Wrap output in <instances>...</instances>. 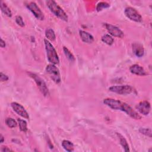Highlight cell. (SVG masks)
<instances>
[{
	"mask_svg": "<svg viewBox=\"0 0 152 152\" xmlns=\"http://www.w3.org/2000/svg\"><path fill=\"white\" fill-rule=\"evenodd\" d=\"M0 46L1 48H4L5 46V41L1 38V43H0Z\"/></svg>",
	"mask_w": 152,
	"mask_h": 152,
	"instance_id": "28",
	"label": "cell"
},
{
	"mask_svg": "<svg viewBox=\"0 0 152 152\" xmlns=\"http://www.w3.org/2000/svg\"><path fill=\"white\" fill-rule=\"evenodd\" d=\"M44 42L46 51L47 58L49 62L54 65L58 64L59 62V57L53 46L50 43V42L48 39H45Z\"/></svg>",
	"mask_w": 152,
	"mask_h": 152,
	"instance_id": "3",
	"label": "cell"
},
{
	"mask_svg": "<svg viewBox=\"0 0 152 152\" xmlns=\"http://www.w3.org/2000/svg\"><path fill=\"white\" fill-rule=\"evenodd\" d=\"M18 124L19 125L20 129L23 132H26L27 130V122L26 121L21 119H18Z\"/></svg>",
	"mask_w": 152,
	"mask_h": 152,
	"instance_id": "21",
	"label": "cell"
},
{
	"mask_svg": "<svg viewBox=\"0 0 152 152\" xmlns=\"http://www.w3.org/2000/svg\"><path fill=\"white\" fill-rule=\"evenodd\" d=\"M105 27L108 32L112 36L119 38H122L124 36V32L116 26L112 25L110 24H105Z\"/></svg>",
	"mask_w": 152,
	"mask_h": 152,
	"instance_id": "10",
	"label": "cell"
},
{
	"mask_svg": "<svg viewBox=\"0 0 152 152\" xmlns=\"http://www.w3.org/2000/svg\"><path fill=\"white\" fill-rule=\"evenodd\" d=\"M0 80L1 81H5L8 80V77L5 74H3L2 72L0 74Z\"/></svg>",
	"mask_w": 152,
	"mask_h": 152,
	"instance_id": "26",
	"label": "cell"
},
{
	"mask_svg": "<svg viewBox=\"0 0 152 152\" xmlns=\"http://www.w3.org/2000/svg\"><path fill=\"white\" fill-rule=\"evenodd\" d=\"M79 34L81 40L85 43H91L94 41L93 36L87 31H85L83 30H80Z\"/></svg>",
	"mask_w": 152,
	"mask_h": 152,
	"instance_id": "14",
	"label": "cell"
},
{
	"mask_svg": "<svg viewBox=\"0 0 152 152\" xmlns=\"http://www.w3.org/2000/svg\"><path fill=\"white\" fill-rule=\"evenodd\" d=\"M116 134H117V135L119 138L120 144L122 146V147L124 148L125 151H129V145H128V144L126 139L125 138V137L124 136H122L121 134H119V133H117Z\"/></svg>",
	"mask_w": 152,
	"mask_h": 152,
	"instance_id": "15",
	"label": "cell"
},
{
	"mask_svg": "<svg viewBox=\"0 0 152 152\" xmlns=\"http://www.w3.org/2000/svg\"><path fill=\"white\" fill-rule=\"evenodd\" d=\"M4 137L2 135H1V141H0V142H1V143H2L3 142H4Z\"/></svg>",
	"mask_w": 152,
	"mask_h": 152,
	"instance_id": "29",
	"label": "cell"
},
{
	"mask_svg": "<svg viewBox=\"0 0 152 152\" xmlns=\"http://www.w3.org/2000/svg\"><path fill=\"white\" fill-rule=\"evenodd\" d=\"M15 22L18 25H19L21 27H24L25 25L22 17L20 15H17L15 17Z\"/></svg>",
	"mask_w": 152,
	"mask_h": 152,
	"instance_id": "25",
	"label": "cell"
},
{
	"mask_svg": "<svg viewBox=\"0 0 152 152\" xmlns=\"http://www.w3.org/2000/svg\"><path fill=\"white\" fill-rule=\"evenodd\" d=\"M62 146L68 152H71L74 150V144L72 142L68 140H63L62 142Z\"/></svg>",
	"mask_w": 152,
	"mask_h": 152,
	"instance_id": "16",
	"label": "cell"
},
{
	"mask_svg": "<svg viewBox=\"0 0 152 152\" xmlns=\"http://www.w3.org/2000/svg\"><path fill=\"white\" fill-rule=\"evenodd\" d=\"M28 74H29L30 77H31L34 80L35 83L37 84V86L39 88L40 91L42 93V94L45 96H49V90H48L46 84L45 82L43 81V80H42L40 77H39L37 75H36L35 74L29 72Z\"/></svg>",
	"mask_w": 152,
	"mask_h": 152,
	"instance_id": "5",
	"label": "cell"
},
{
	"mask_svg": "<svg viewBox=\"0 0 152 152\" xmlns=\"http://www.w3.org/2000/svg\"><path fill=\"white\" fill-rule=\"evenodd\" d=\"M140 132L149 137H151V130L150 128H141L140 129Z\"/></svg>",
	"mask_w": 152,
	"mask_h": 152,
	"instance_id": "24",
	"label": "cell"
},
{
	"mask_svg": "<svg viewBox=\"0 0 152 152\" xmlns=\"http://www.w3.org/2000/svg\"><path fill=\"white\" fill-rule=\"evenodd\" d=\"M12 108L13 110L20 116L21 117L25 118V119H29V115L27 113V112L26 110L24 107L20 104V103H18L17 102H12L11 104Z\"/></svg>",
	"mask_w": 152,
	"mask_h": 152,
	"instance_id": "9",
	"label": "cell"
},
{
	"mask_svg": "<svg viewBox=\"0 0 152 152\" xmlns=\"http://www.w3.org/2000/svg\"><path fill=\"white\" fill-rule=\"evenodd\" d=\"M125 15L131 20L135 22H140L142 21V17L140 14L135 8L128 7L125 9Z\"/></svg>",
	"mask_w": 152,
	"mask_h": 152,
	"instance_id": "7",
	"label": "cell"
},
{
	"mask_svg": "<svg viewBox=\"0 0 152 152\" xmlns=\"http://www.w3.org/2000/svg\"><path fill=\"white\" fill-rule=\"evenodd\" d=\"M133 53L137 57H142L144 53V49L143 46L139 43H134L132 44Z\"/></svg>",
	"mask_w": 152,
	"mask_h": 152,
	"instance_id": "13",
	"label": "cell"
},
{
	"mask_svg": "<svg viewBox=\"0 0 152 152\" xmlns=\"http://www.w3.org/2000/svg\"><path fill=\"white\" fill-rule=\"evenodd\" d=\"M129 71L132 74L137 75L144 76L147 75V72L144 68L138 64H134L131 65L129 68Z\"/></svg>",
	"mask_w": 152,
	"mask_h": 152,
	"instance_id": "12",
	"label": "cell"
},
{
	"mask_svg": "<svg viewBox=\"0 0 152 152\" xmlns=\"http://www.w3.org/2000/svg\"><path fill=\"white\" fill-rule=\"evenodd\" d=\"M27 8L33 14L35 17L40 20H43L44 19V15L34 2H30L26 4Z\"/></svg>",
	"mask_w": 152,
	"mask_h": 152,
	"instance_id": "8",
	"label": "cell"
},
{
	"mask_svg": "<svg viewBox=\"0 0 152 152\" xmlns=\"http://www.w3.org/2000/svg\"><path fill=\"white\" fill-rule=\"evenodd\" d=\"M136 109L140 113L142 114L143 115H147L151 110L150 103L147 100L140 102L138 104H137Z\"/></svg>",
	"mask_w": 152,
	"mask_h": 152,
	"instance_id": "11",
	"label": "cell"
},
{
	"mask_svg": "<svg viewBox=\"0 0 152 152\" xmlns=\"http://www.w3.org/2000/svg\"><path fill=\"white\" fill-rule=\"evenodd\" d=\"M110 7L109 4L106 2H100L97 4L96 6V10L97 11H100L104 8H109Z\"/></svg>",
	"mask_w": 152,
	"mask_h": 152,
	"instance_id": "22",
	"label": "cell"
},
{
	"mask_svg": "<svg viewBox=\"0 0 152 152\" xmlns=\"http://www.w3.org/2000/svg\"><path fill=\"white\" fill-rule=\"evenodd\" d=\"M63 50H64V52L65 55L66 56V57L67 58V59L70 61L71 62H74L75 61V58L74 56L72 55V53L69 50V49L68 48H66V47H64L63 48Z\"/></svg>",
	"mask_w": 152,
	"mask_h": 152,
	"instance_id": "20",
	"label": "cell"
},
{
	"mask_svg": "<svg viewBox=\"0 0 152 152\" xmlns=\"http://www.w3.org/2000/svg\"><path fill=\"white\" fill-rule=\"evenodd\" d=\"M103 103L113 110H119L125 112L127 115L134 119H140L141 118V116L129 104L119 100L106 98L103 100Z\"/></svg>",
	"mask_w": 152,
	"mask_h": 152,
	"instance_id": "1",
	"label": "cell"
},
{
	"mask_svg": "<svg viewBox=\"0 0 152 152\" xmlns=\"http://www.w3.org/2000/svg\"><path fill=\"white\" fill-rule=\"evenodd\" d=\"M5 123L7 124V125L11 128H15L17 126V122L12 118H8L6 119L5 120Z\"/></svg>",
	"mask_w": 152,
	"mask_h": 152,
	"instance_id": "23",
	"label": "cell"
},
{
	"mask_svg": "<svg viewBox=\"0 0 152 152\" xmlns=\"http://www.w3.org/2000/svg\"><path fill=\"white\" fill-rule=\"evenodd\" d=\"M46 5L49 9L50 10V11L53 13L56 17L59 18L60 19L67 21L68 17L65 12L63 10L62 8H61L58 4L52 0H49L46 1Z\"/></svg>",
	"mask_w": 152,
	"mask_h": 152,
	"instance_id": "2",
	"label": "cell"
},
{
	"mask_svg": "<svg viewBox=\"0 0 152 152\" xmlns=\"http://www.w3.org/2000/svg\"><path fill=\"white\" fill-rule=\"evenodd\" d=\"M109 90L119 94H129L134 91V88L129 85L113 86L109 88Z\"/></svg>",
	"mask_w": 152,
	"mask_h": 152,
	"instance_id": "6",
	"label": "cell"
},
{
	"mask_svg": "<svg viewBox=\"0 0 152 152\" xmlns=\"http://www.w3.org/2000/svg\"><path fill=\"white\" fill-rule=\"evenodd\" d=\"M1 10L2 12L5 14L7 17H11L12 16V12L8 7L2 1L1 2Z\"/></svg>",
	"mask_w": 152,
	"mask_h": 152,
	"instance_id": "17",
	"label": "cell"
},
{
	"mask_svg": "<svg viewBox=\"0 0 152 152\" xmlns=\"http://www.w3.org/2000/svg\"><path fill=\"white\" fill-rule=\"evenodd\" d=\"M46 71L49 75L52 80L56 84L60 83L61 81L60 72L59 69L55 66V65L50 64L46 66Z\"/></svg>",
	"mask_w": 152,
	"mask_h": 152,
	"instance_id": "4",
	"label": "cell"
},
{
	"mask_svg": "<svg viewBox=\"0 0 152 152\" xmlns=\"http://www.w3.org/2000/svg\"><path fill=\"white\" fill-rule=\"evenodd\" d=\"M1 151L2 152H8V151H12V150H11L10 148H9L7 147H2L1 148Z\"/></svg>",
	"mask_w": 152,
	"mask_h": 152,
	"instance_id": "27",
	"label": "cell"
},
{
	"mask_svg": "<svg viewBox=\"0 0 152 152\" xmlns=\"http://www.w3.org/2000/svg\"><path fill=\"white\" fill-rule=\"evenodd\" d=\"M102 40L108 45H112L114 42V39L109 34H104L102 37Z\"/></svg>",
	"mask_w": 152,
	"mask_h": 152,
	"instance_id": "19",
	"label": "cell"
},
{
	"mask_svg": "<svg viewBox=\"0 0 152 152\" xmlns=\"http://www.w3.org/2000/svg\"><path fill=\"white\" fill-rule=\"evenodd\" d=\"M45 36L47 37V39L50 41L55 40L56 38V36L55 34L54 31L52 28H47L45 31Z\"/></svg>",
	"mask_w": 152,
	"mask_h": 152,
	"instance_id": "18",
	"label": "cell"
}]
</instances>
